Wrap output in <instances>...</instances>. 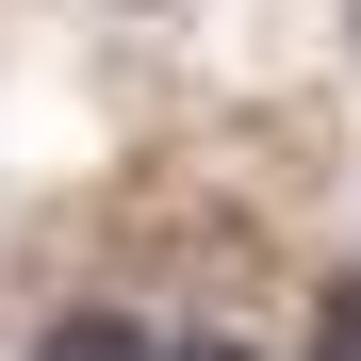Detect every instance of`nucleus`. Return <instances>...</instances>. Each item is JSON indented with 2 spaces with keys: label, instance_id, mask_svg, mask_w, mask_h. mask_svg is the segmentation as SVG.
I'll list each match as a JSON object with an SVG mask.
<instances>
[{
  "label": "nucleus",
  "instance_id": "nucleus-1",
  "mask_svg": "<svg viewBox=\"0 0 361 361\" xmlns=\"http://www.w3.org/2000/svg\"><path fill=\"white\" fill-rule=\"evenodd\" d=\"M180 329H148L132 295H66V312H33L17 329V361H164Z\"/></svg>",
  "mask_w": 361,
  "mask_h": 361
},
{
  "label": "nucleus",
  "instance_id": "nucleus-2",
  "mask_svg": "<svg viewBox=\"0 0 361 361\" xmlns=\"http://www.w3.org/2000/svg\"><path fill=\"white\" fill-rule=\"evenodd\" d=\"M312 361H361V279L329 295V345H312Z\"/></svg>",
  "mask_w": 361,
  "mask_h": 361
},
{
  "label": "nucleus",
  "instance_id": "nucleus-3",
  "mask_svg": "<svg viewBox=\"0 0 361 361\" xmlns=\"http://www.w3.org/2000/svg\"><path fill=\"white\" fill-rule=\"evenodd\" d=\"M164 361H263V345H230V329H180V345H164Z\"/></svg>",
  "mask_w": 361,
  "mask_h": 361
},
{
  "label": "nucleus",
  "instance_id": "nucleus-4",
  "mask_svg": "<svg viewBox=\"0 0 361 361\" xmlns=\"http://www.w3.org/2000/svg\"><path fill=\"white\" fill-rule=\"evenodd\" d=\"M329 17H345V66H361V0H329Z\"/></svg>",
  "mask_w": 361,
  "mask_h": 361
}]
</instances>
